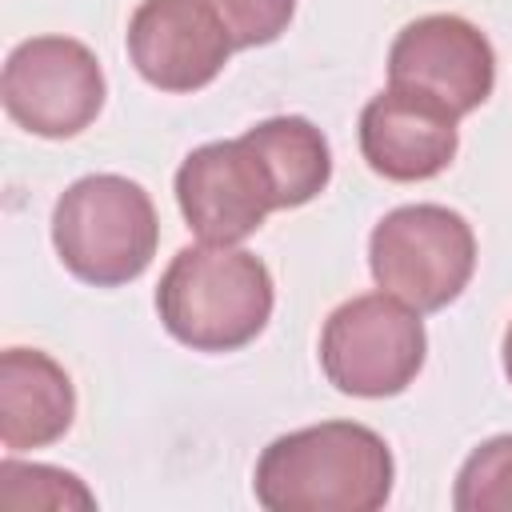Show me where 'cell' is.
Returning <instances> with one entry per match:
<instances>
[{
	"label": "cell",
	"mask_w": 512,
	"mask_h": 512,
	"mask_svg": "<svg viewBox=\"0 0 512 512\" xmlns=\"http://www.w3.org/2000/svg\"><path fill=\"white\" fill-rule=\"evenodd\" d=\"M456 512H512V432L468 452L452 488Z\"/></svg>",
	"instance_id": "obj_14"
},
{
	"label": "cell",
	"mask_w": 512,
	"mask_h": 512,
	"mask_svg": "<svg viewBox=\"0 0 512 512\" xmlns=\"http://www.w3.org/2000/svg\"><path fill=\"white\" fill-rule=\"evenodd\" d=\"M156 244V204L128 176H80L60 192L52 208V248L60 264L92 288H120L144 276Z\"/></svg>",
	"instance_id": "obj_3"
},
{
	"label": "cell",
	"mask_w": 512,
	"mask_h": 512,
	"mask_svg": "<svg viewBox=\"0 0 512 512\" xmlns=\"http://www.w3.org/2000/svg\"><path fill=\"white\" fill-rule=\"evenodd\" d=\"M392 452L356 420H320L276 436L252 472L256 504L268 512H376L392 496Z\"/></svg>",
	"instance_id": "obj_1"
},
{
	"label": "cell",
	"mask_w": 512,
	"mask_h": 512,
	"mask_svg": "<svg viewBox=\"0 0 512 512\" xmlns=\"http://www.w3.org/2000/svg\"><path fill=\"white\" fill-rule=\"evenodd\" d=\"M0 508L4 512H28V508H96V496L84 488L80 476L52 468V464H0Z\"/></svg>",
	"instance_id": "obj_13"
},
{
	"label": "cell",
	"mask_w": 512,
	"mask_h": 512,
	"mask_svg": "<svg viewBox=\"0 0 512 512\" xmlns=\"http://www.w3.org/2000/svg\"><path fill=\"white\" fill-rule=\"evenodd\" d=\"M176 204L204 244H240L280 208L276 180L248 136L192 148L176 168Z\"/></svg>",
	"instance_id": "obj_7"
},
{
	"label": "cell",
	"mask_w": 512,
	"mask_h": 512,
	"mask_svg": "<svg viewBox=\"0 0 512 512\" xmlns=\"http://www.w3.org/2000/svg\"><path fill=\"white\" fill-rule=\"evenodd\" d=\"M236 52L204 0H140L128 20V60L160 92L208 88Z\"/></svg>",
	"instance_id": "obj_9"
},
{
	"label": "cell",
	"mask_w": 512,
	"mask_h": 512,
	"mask_svg": "<svg viewBox=\"0 0 512 512\" xmlns=\"http://www.w3.org/2000/svg\"><path fill=\"white\" fill-rule=\"evenodd\" d=\"M228 28L236 48H260L288 32L296 0H204Z\"/></svg>",
	"instance_id": "obj_15"
},
{
	"label": "cell",
	"mask_w": 512,
	"mask_h": 512,
	"mask_svg": "<svg viewBox=\"0 0 512 512\" xmlns=\"http://www.w3.org/2000/svg\"><path fill=\"white\" fill-rule=\"evenodd\" d=\"M456 124L460 116H452L444 104L388 84L360 112V156L384 180H432L456 160Z\"/></svg>",
	"instance_id": "obj_10"
},
{
	"label": "cell",
	"mask_w": 512,
	"mask_h": 512,
	"mask_svg": "<svg viewBox=\"0 0 512 512\" xmlns=\"http://www.w3.org/2000/svg\"><path fill=\"white\" fill-rule=\"evenodd\" d=\"M388 84L420 92L452 116H468L496 88V52L472 20L432 12L396 32L388 48Z\"/></svg>",
	"instance_id": "obj_8"
},
{
	"label": "cell",
	"mask_w": 512,
	"mask_h": 512,
	"mask_svg": "<svg viewBox=\"0 0 512 512\" xmlns=\"http://www.w3.org/2000/svg\"><path fill=\"white\" fill-rule=\"evenodd\" d=\"M372 280L416 312L448 308L476 272L472 224L444 204H400L368 236Z\"/></svg>",
	"instance_id": "obj_4"
},
{
	"label": "cell",
	"mask_w": 512,
	"mask_h": 512,
	"mask_svg": "<svg viewBox=\"0 0 512 512\" xmlns=\"http://www.w3.org/2000/svg\"><path fill=\"white\" fill-rule=\"evenodd\" d=\"M4 112L32 136L68 140L104 108V72L88 44L72 36L20 40L0 72Z\"/></svg>",
	"instance_id": "obj_6"
},
{
	"label": "cell",
	"mask_w": 512,
	"mask_h": 512,
	"mask_svg": "<svg viewBox=\"0 0 512 512\" xmlns=\"http://www.w3.org/2000/svg\"><path fill=\"white\" fill-rule=\"evenodd\" d=\"M264 156L280 208H300L316 200L332 180V152L324 132L304 116H268L244 132Z\"/></svg>",
	"instance_id": "obj_12"
},
{
	"label": "cell",
	"mask_w": 512,
	"mask_h": 512,
	"mask_svg": "<svg viewBox=\"0 0 512 512\" xmlns=\"http://www.w3.org/2000/svg\"><path fill=\"white\" fill-rule=\"evenodd\" d=\"M504 376H508V384H512V320H508V328H504Z\"/></svg>",
	"instance_id": "obj_16"
},
{
	"label": "cell",
	"mask_w": 512,
	"mask_h": 512,
	"mask_svg": "<svg viewBox=\"0 0 512 512\" xmlns=\"http://www.w3.org/2000/svg\"><path fill=\"white\" fill-rule=\"evenodd\" d=\"M272 304L268 264L236 244H188L168 260L156 284L160 324L192 352H236L252 344Z\"/></svg>",
	"instance_id": "obj_2"
},
{
	"label": "cell",
	"mask_w": 512,
	"mask_h": 512,
	"mask_svg": "<svg viewBox=\"0 0 512 512\" xmlns=\"http://www.w3.org/2000/svg\"><path fill=\"white\" fill-rule=\"evenodd\" d=\"M76 420L72 376L40 348H8L0 356V444L28 452L56 444Z\"/></svg>",
	"instance_id": "obj_11"
},
{
	"label": "cell",
	"mask_w": 512,
	"mask_h": 512,
	"mask_svg": "<svg viewBox=\"0 0 512 512\" xmlns=\"http://www.w3.org/2000/svg\"><path fill=\"white\" fill-rule=\"evenodd\" d=\"M428 336L416 308L380 292L344 300L320 332V368L344 396L384 400L404 392L424 368Z\"/></svg>",
	"instance_id": "obj_5"
}]
</instances>
